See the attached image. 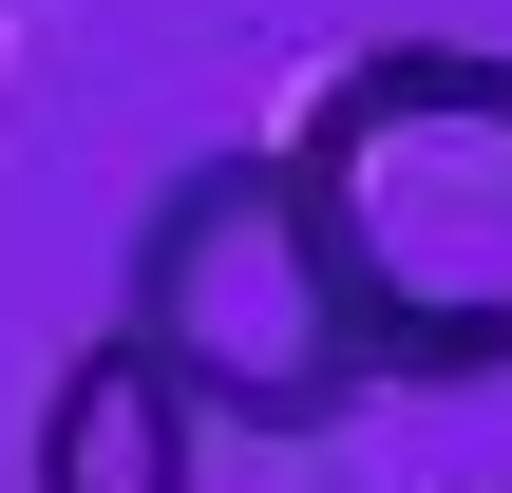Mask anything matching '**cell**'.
Segmentation results:
<instances>
[{
  "label": "cell",
  "instance_id": "1",
  "mask_svg": "<svg viewBox=\"0 0 512 493\" xmlns=\"http://www.w3.org/2000/svg\"><path fill=\"white\" fill-rule=\"evenodd\" d=\"M266 152L361 323V380H512V57L494 38H361Z\"/></svg>",
  "mask_w": 512,
  "mask_h": 493
},
{
  "label": "cell",
  "instance_id": "2",
  "mask_svg": "<svg viewBox=\"0 0 512 493\" xmlns=\"http://www.w3.org/2000/svg\"><path fill=\"white\" fill-rule=\"evenodd\" d=\"M114 323L190 380L209 437H323V418L380 399V380H361V323H342V285H323V247H304L285 152H209V171H171V190L133 209Z\"/></svg>",
  "mask_w": 512,
  "mask_h": 493
},
{
  "label": "cell",
  "instance_id": "3",
  "mask_svg": "<svg viewBox=\"0 0 512 493\" xmlns=\"http://www.w3.org/2000/svg\"><path fill=\"white\" fill-rule=\"evenodd\" d=\"M190 475H209L190 380H171L133 323H95V342L57 361V399H38V493H190Z\"/></svg>",
  "mask_w": 512,
  "mask_h": 493
}]
</instances>
